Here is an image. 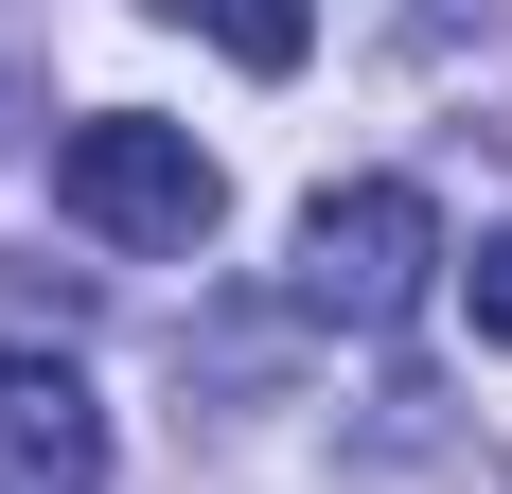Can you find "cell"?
I'll return each instance as SVG.
<instances>
[{"label": "cell", "instance_id": "1", "mask_svg": "<svg viewBox=\"0 0 512 494\" xmlns=\"http://www.w3.org/2000/svg\"><path fill=\"white\" fill-rule=\"evenodd\" d=\"M53 212L124 265H195L230 230V177L195 159V124H159V106H89L71 142H53Z\"/></svg>", "mask_w": 512, "mask_h": 494}, {"label": "cell", "instance_id": "2", "mask_svg": "<svg viewBox=\"0 0 512 494\" xmlns=\"http://www.w3.org/2000/svg\"><path fill=\"white\" fill-rule=\"evenodd\" d=\"M424 283H442V212H424V177H354V195L301 212V318L389 336V318H424Z\"/></svg>", "mask_w": 512, "mask_h": 494}, {"label": "cell", "instance_id": "3", "mask_svg": "<svg viewBox=\"0 0 512 494\" xmlns=\"http://www.w3.org/2000/svg\"><path fill=\"white\" fill-rule=\"evenodd\" d=\"M0 494H106V406L36 336H0Z\"/></svg>", "mask_w": 512, "mask_h": 494}, {"label": "cell", "instance_id": "4", "mask_svg": "<svg viewBox=\"0 0 512 494\" xmlns=\"http://www.w3.org/2000/svg\"><path fill=\"white\" fill-rule=\"evenodd\" d=\"M159 18H177V36H212L230 71H301V53H318L301 0H159Z\"/></svg>", "mask_w": 512, "mask_h": 494}, {"label": "cell", "instance_id": "5", "mask_svg": "<svg viewBox=\"0 0 512 494\" xmlns=\"http://www.w3.org/2000/svg\"><path fill=\"white\" fill-rule=\"evenodd\" d=\"M460 300H477V336L512 353V230H477V265H460Z\"/></svg>", "mask_w": 512, "mask_h": 494}, {"label": "cell", "instance_id": "6", "mask_svg": "<svg viewBox=\"0 0 512 494\" xmlns=\"http://www.w3.org/2000/svg\"><path fill=\"white\" fill-rule=\"evenodd\" d=\"M460 18H477V36H495V18H512V0H407V36H424V53H442V36H460Z\"/></svg>", "mask_w": 512, "mask_h": 494}, {"label": "cell", "instance_id": "7", "mask_svg": "<svg viewBox=\"0 0 512 494\" xmlns=\"http://www.w3.org/2000/svg\"><path fill=\"white\" fill-rule=\"evenodd\" d=\"M0 124H18V71H0Z\"/></svg>", "mask_w": 512, "mask_h": 494}]
</instances>
